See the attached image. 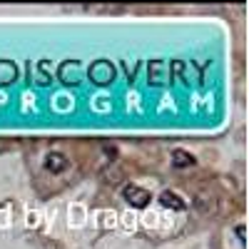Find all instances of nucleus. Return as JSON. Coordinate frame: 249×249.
Returning a JSON list of instances; mask_svg holds the SVG:
<instances>
[{
  "label": "nucleus",
  "instance_id": "obj_6",
  "mask_svg": "<svg viewBox=\"0 0 249 249\" xmlns=\"http://www.w3.org/2000/svg\"><path fill=\"white\" fill-rule=\"evenodd\" d=\"M164 62L162 60H152L150 62V68H147V80H150V85H162L164 82Z\"/></svg>",
  "mask_w": 249,
  "mask_h": 249
},
{
  "label": "nucleus",
  "instance_id": "obj_1",
  "mask_svg": "<svg viewBox=\"0 0 249 249\" xmlns=\"http://www.w3.org/2000/svg\"><path fill=\"white\" fill-rule=\"evenodd\" d=\"M88 77H90V82H95L97 88H105V85H110V82L115 80V65L110 60H95L90 65V70H88Z\"/></svg>",
  "mask_w": 249,
  "mask_h": 249
},
{
  "label": "nucleus",
  "instance_id": "obj_9",
  "mask_svg": "<svg viewBox=\"0 0 249 249\" xmlns=\"http://www.w3.org/2000/svg\"><path fill=\"white\" fill-rule=\"evenodd\" d=\"M160 202H162L164 207H172V210H184V199H179L175 192H162Z\"/></svg>",
  "mask_w": 249,
  "mask_h": 249
},
{
  "label": "nucleus",
  "instance_id": "obj_2",
  "mask_svg": "<svg viewBox=\"0 0 249 249\" xmlns=\"http://www.w3.org/2000/svg\"><path fill=\"white\" fill-rule=\"evenodd\" d=\"M122 197L127 199L135 210H142V207H147L150 204V192L147 190H142V187H137V184H127L122 190Z\"/></svg>",
  "mask_w": 249,
  "mask_h": 249
},
{
  "label": "nucleus",
  "instance_id": "obj_5",
  "mask_svg": "<svg viewBox=\"0 0 249 249\" xmlns=\"http://www.w3.org/2000/svg\"><path fill=\"white\" fill-rule=\"evenodd\" d=\"M75 70H77V62H62L60 65V80L65 82V85H77L80 75Z\"/></svg>",
  "mask_w": 249,
  "mask_h": 249
},
{
  "label": "nucleus",
  "instance_id": "obj_10",
  "mask_svg": "<svg viewBox=\"0 0 249 249\" xmlns=\"http://www.w3.org/2000/svg\"><path fill=\"white\" fill-rule=\"evenodd\" d=\"M105 179H107V182H112V184H117V182L122 179V172H120V170H115V172H107V175H105Z\"/></svg>",
  "mask_w": 249,
  "mask_h": 249
},
{
  "label": "nucleus",
  "instance_id": "obj_8",
  "mask_svg": "<svg viewBox=\"0 0 249 249\" xmlns=\"http://www.w3.org/2000/svg\"><path fill=\"white\" fill-rule=\"evenodd\" d=\"M195 202H197V207H199L202 212H210L212 207L217 204V199L210 195V190H199V192L195 195Z\"/></svg>",
  "mask_w": 249,
  "mask_h": 249
},
{
  "label": "nucleus",
  "instance_id": "obj_4",
  "mask_svg": "<svg viewBox=\"0 0 249 249\" xmlns=\"http://www.w3.org/2000/svg\"><path fill=\"white\" fill-rule=\"evenodd\" d=\"M15 80H18V65L10 60H0V88L10 85Z\"/></svg>",
  "mask_w": 249,
  "mask_h": 249
},
{
  "label": "nucleus",
  "instance_id": "obj_3",
  "mask_svg": "<svg viewBox=\"0 0 249 249\" xmlns=\"http://www.w3.org/2000/svg\"><path fill=\"white\" fill-rule=\"evenodd\" d=\"M43 167L48 170V172H62V170H68V157L65 155H60V152H50V155H45V160H43Z\"/></svg>",
  "mask_w": 249,
  "mask_h": 249
},
{
  "label": "nucleus",
  "instance_id": "obj_7",
  "mask_svg": "<svg viewBox=\"0 0 249 249\" xmlns=\"http://www.w3.org/2000/svg\"><path fill=\"white\" fill-rule=\"evenodd\" d=\"M172 164L177 170H187V167H192V164H195V157L190 152H184V150H175L172 152Z\"/></svg>",
  "mask_w": 249,
  "mask_h": 249
}]
</instances>
